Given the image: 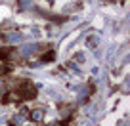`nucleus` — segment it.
<instances>
[{
  "instance_id": "obj_1",
  "label": "nucleus",
  "mask_w": 130,
  "mask_h": 126,
  "mask_svg": "<svg viewBox=\"0 0 130 126\" xmlns=\"http://www.w3.org/2000/svg\"><path fill=\"white\" fill-rule=\"evenodd\" d=\"M17 92H19V98H25V99H32L37 96V88H35L31 82H23Z\"/></svg>"
},
{
  "instance_id": "obj_6",
  "label": "nucleus",
  "mask_w": 130,
  "mask_h": 126,
  "mask_svg": "<svg viewBox=\"0 0 130 126\" xmlns=\"http://www.w3.org/2000/svg\"><path fill=\"white\" fill-rule=\"evenodd\" d=\"M19 2H21V4H19L21 8H25V6H29V0H19Z\"/></svg>"
},
{
  "instance_id": "obj_2",
  "label": "nucleus",
  "mask_w": 130,
  "mask_h": 126,
  "mask_svg": "<svg viewBox=\"0 0 130 126\" xmlns=\"http://www.w3.org/2000/svg\"><path fill=\"white\" fill-rule=\"evenodd\" d=\"M4 38L10 42V44H17V42L23 40V34H21V33H6Z\"/></svg>"
},
{
  "instance_id": "obj_3",
  "label": "nucleus",
  "mask_w": 130,
  "mask_h": 126,
  "mask_svg": "<svg viewBox=\"0 0 130 126\" xmlns=\"http://www.w3.org/2000/svg\"><path fill=\"white\" fill-rule=\"evenodd\" d=\"M31 118H32L35 122H40L42 118H44V111H42V109H35V111L31 113Z\"/></svg>"
},
{
  "instance_id": "obj_5",
  "label": "nucleus",
  "mask_w": 130,
  "mask_h": 126,
  "mask_svg": "<svg viewBox=\"0 0 130 126\" xmlns=\"http://www.w3.org/2000/svg\"><path fill=\"white\" fill-rule=\"evenodd\" d=\"M54 57H56V53H54V52H48L46 56L40 57V61H50V59H54Z\"/></svg>"
},
{
  "instance_id": "obj_4",
  "label": "nucleus",
  "mask_w": 130,
  "mask_h": 126,
  "mask_svg": "<svg viewBox=\"0 0 130 126\" xmlns=\"http://www.w3.org/2000/svg\"><path fill=\"white\" fill-rule=\"evenodd\" d=\"M35 48H37L35 44H29V46H25V48L21 50V52H23V56H29V53H32V52H35Z\"/></svg>"
},
{
  "instance_id": "obj_7",
  "label": "nucleus",
  "mask_w": 130,
  "mask_h": 126,
  "mask_svg": "<svg viewBox=\"0 0 130 126\" xmlns=\"http://www.w3.org/2000/svg\"><path fill=\"white\" fill-rule=\"evenodd\" d=\"M2 90H4V82L0 80V92H2Z\"/></svg>"
}]
</instances>
